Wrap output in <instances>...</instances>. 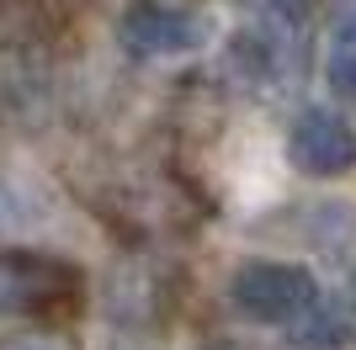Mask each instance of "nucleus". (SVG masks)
I'll return each mask as SVG.
<instances>
[{"mask_svg": "<svg viewBox=\"0 0 356 350\" xmlns=\"http://www.w3.org/2000/svg\"><path fill=\"white\" fill-rule=\"evenodd\" d=\"M86 303V271L38 249H0V319H48Z\"/></svg>", "mask_w": 356, "mask_h": 350, "instance_id": "nucleus-1", "label": "nucleus"}, {"mask_svg": "<svg viewBox=\"0 0 356 350\" xmlns=\"http://www.w3.org/2000/svg\"><path fill=\"white\" fill-rule=\"evenodd\" d=\"M202 350H255V345H239V340H213V345H202Z\"/></svg>", "mask_w": 356, "mask_h": 350, "instance_id": "nucleus-7", "label": "nucleus"}, {"mask_svg": "<svg viewBox=\"0 0 356 350\" xmlns=\"http://www.w3.org/2000/svg\"><path fill=\"white\" fill-rule=\"evenodd\" d=\"M287 160L303 175H346L356 165L351 122L325 112V106H309V112L293 122V133H287Z\"/></svg>", "mask_w": 356, "mask_h": 350, "instance_id": "nucleus-3", "label": "nucleus"}, {"mask_svg": "<svg viewBox=\"0 0 356 350\" xmlns=\"http://www.w3.org/2000/svg\"><path fill=\"white\" fill-rule=\"evenodd\" d=\"M330 85H335V96H346V101H356V48H346V53H335V64H330Z\"/></svg>", "mask_w": 356, "mask_h": 350, "instance_id": "nucleus-6", "label": "nucleus"}, {"mask_svg": "<svg viewBox=\"0 0 356 350\" xmlns=\"http://www.w3.org/2000/svg\"><path fill=\"white\" fill-rule=\"evenodd\" d=\"M346 308H351V319H356V276L346 281Z\"/></svg>", "mask_w": 356, "mask_h": 350, "instance_id": "nucleus-8", "label": "nucleus"}, {"mask_svg": "<svg viewBox=\"0 0 356 350\" xmlns=\"http://www.w3.org/2000/svg\"><path fill=\"white\" fill-rule=\"evenodd\" d=\"M229 303L255 324H293L303 313H314L319 303V287H314V271L287 260H245L229 281Z\"/></svg>", "mask_w": 356, "mask_h": 350, "instance_id": "nucleus-2", "label": "nucleus"}, {"mask_svg": "<svg viewBox=\"0 0 356 350\" xmlns=\"http://www.w3.org/2000/svg\"><path fill=\"white\" fill-rule=\"evenodd\" d=\"M208 38V22L202 16H186V11H170V6H134L122 16V43L128 53H186Z\"/></svg>", "mask_w": 356, "mask_h": 350, "instance_id": "nucleus-4", "label": "nucleus"}, {"mask_svg": "<svg viewBox=\"0 0 356 350\" xmlns=\"http://www.w3.org/2000/svg\"><path fill=\"white\" fill-rule=\"evenodd\" d=\"M0 350H80V345L59 329H27V335H6Z\"/></svg>", "mask_w": 356, "mask_h": 350, "instance_id": "nucleus-5", "label": "nucleus"}]
</instances>
